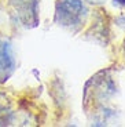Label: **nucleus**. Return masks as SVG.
Instances as JSON below:
<instances>
[{
	"label": "nucleus",
	"mask_w": 125,
	"mask_h": 127,
	"mask_svg": "<svg viewBox=\"0 0 125 127\" xmlns=\"http://www.w3.org/2000/svg\"><path fill=\"white\" fill-rule=\"evenodd\" d=\"M87 8L81 0H58L56 3V21L65 28L74 29L85 19Z\"/></svg>",
	"instance_id": "1"
},
{
	"label": "nucleus",
	"mask_w": 125,
	"mask_h": 127,
	"mask_svg": "<svg viewBox=\"0 0 125 127\" xmlns=\"http://www.w3.org/2000/svg\"><path fill=\"white\" fill-rule=\"evenodd\" d=\"M17 62L13 44L7 37H0V83H6L13 76Z\"/></svg>",
	"instance_id": "2"
},
{
	"label": "nucleus",
	"mask_w": 125,
	"mask_h": 127,
	"mask_svg": "<svg viewBox=\"0 0 125 127\" xmlns=\"http://www.w3.org/2000/svg\"><path fill=\"white\" fill-rule=\"evenodd\" d=\"M14 14L25 26L37 25V0H11Z\"/></svg>",
	"instance_id": "3"
},
{
	"label": "nucleus",
	"mask_w": 125,
	"mask_h": 127,
	"mask_svg": "<svg viewBox=\"0 0 125 127\" xmlns=\"http://www.w3.org/2000/svg\"><path fill=\"white\" fill-rule=\"evenodd\" d=\"M87 1H91V3H100L102 0H87Z\"/></svg>",
	"instance_id": "4"
}]
</instances>
